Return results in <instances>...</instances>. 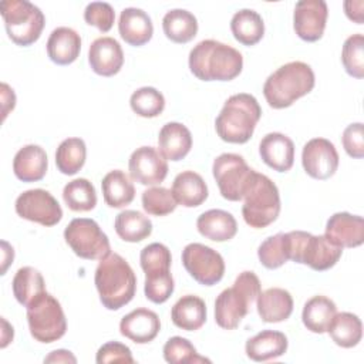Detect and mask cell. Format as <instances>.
I'll return each instance as SVG.
<instances>
[{
  "label": "cell",
  "mask_w": 364,
  "mask_h": 364,
  "mask_svg": "<svg viewBox=\"0 0 364 364\" xmlns=\"http://www.w3.org/2000/svg\"><path fill=\"white\" fill-rule=\"evenodd\" d=\"M44 363H77V358L73 355L71 351L68 350H54L51 351L46 358Z\"/></svg>",
  "instance_id": "cell-51"
},
{
  "label": "cell",
  "mask_w": 364,
  "mask_h": 364,
  "mask_svg": "<svg viewBox=\"0 0 364 364\" xmlns=\"http://www.w3.org/2000/svg\"><path fill=\"white\" fill-rule=\"evenodd\" d=\"M16 213L30 222L43 226H54L63 218L58 200L46 189H28L20 193L14 203Z\"/></svg>",
  "instance_id": "cell-13"
},
{
  "label": "cell",
  "mask_w": 364,
  "mask_h": 364,
  "mask_svg": "<svg viewBox=\"0 0 364 364\" xmlns=\"http://www.w3.org/2000/svg\"><path fill=\"white\" fill-rule=\"evenodd\" d=\"M27 323L30 334L40 343L60 340L67 331V318L60 301L44 291L27 307Z\"/></svg>",
  "instance_id": "cell-9"
},
{
  "label": "cell",
  "mask_w": 364,
  "mask_h": 364,
  "mask_svg": "<svg viewBox=\"0 0 364 364\" xmlns=\"http://www.w3.org/2000/svg\"><path fill=\"white\" fill-rule=\"evenodd\" d=\"M257 314L264 323H280L293 313V297L282 287H270L256 299Z\"/></svg>",
  "instance_id": "cell-23"
},
{
  "label": "cell",
  "mask_w": 364,
  "mask_h": 364,
  "mask_svg": "<svg viewBox=\"0 0 364 364\" xmlns=\"http://www.w3.org/2000/svg\"><path fill=\"white\" fill-rule=\"evenodd\" d=\"M64 239L71 250L85 260H101L111 253L109 239L94 219H73L64 229Z\"/></svg>",
  "instance_id": "cell-11"
},
{
  "label": "cell",
  "mask_w": 364,
  "mask_h": 364,
  "mask_svg": "<svg viewBox=\"0 0 364 364\" xmlns=\"http://www.w3.org/2000/svg\"><path fill=\"white\" fill-rule=\"evenodd\" d=\"M87 146L84 139L71 136L64 139L55 151V165L64 175L77 173L85 164Z\"/></svg>",
  "instance_id": "cell-37"
},
{
  "label": "cell",
  "mask_w": 364,
  "mask_h": 364,
  "mask_svg": "<svg viewBox=\"0 0 364 364\" xmlns=\"http://www.w3.org/2000/svg\"><path fill=\"white\" fill-rule=\"evenodd\" d=\"M171 318L178 328L199 330L206 321V304L195 294H185L172 306Z\"/></svg>",
  "instance_id": "cell-29"
},
{
  "label": "cell",
  "mask_w": 364,
  "mask_h": 364,
  "mask_svg": "<svg viewBox=\"0 0 364 364\" xmlns=\"http://www.w3.org/2000/svg\"><path fill=\"white\" fill-rule=\"evenodd\" d=\"M139 263L144 273H154L169 270L172 263V256L169 249L162 243H149L141 250Z\"/></svg>",
  "instance_id": "cell-45"
},
{
  "label": "cell",
  "mask_w": 364,
  "mask_h": 364,
  "mask_svg": "<svg viewBox=\"0 0 364 364\" xmlns=\"http://www.w3.org/2000/svg\"><path fill=\"white\" fill-rule=\"evenodd\" d=\"M242 215L245 222L255 229L273 223L280 213V195L276 183L263 173L256 172L255 181L243 198Z\"/></svg>",
  "instance_id": "cell-8"
},
{
  "label": "cell",
  "mask_w": 364,
  "mask_h": 364,
  "mask_svg": "<svg viewBox=\"0 0 364 364\" xmlns=\"http://www.w3.org/2000/svg\"><path fill=\"white\" fill-rule=\"evenodd\" d=\"M259 154L269 168L287 172L294 162V144L282 132H269L259 144Z\"/></svg>",
  "instance_id": "cell-20"
},
{
  "label": "cell",
  "mask_w": 364,
  "mask_h": 364,
  "mask_svg": "<svg viewBox=\"0 0 364 364\" xmlns=\"http://www.w3.org/2000/svg\"><path fill=\"white\" fill-rule=\"evenodd\" d=\"M102 196L109 208L121 209L129 205L135 198V188L129 176L121 171H109L101 182Z\"/></svg>",
  "instance_id": "cell-30"
},
{
  "label": "cell",
  "mask_w": 364,
  "mask_h": 364,
  "mask_svg": "<svg viewBox=\"0 0 364 364\" xmlns=\"http://www.w3.org/2000/svg\"><path fill=\"white\" fill-rule=\"evenodd\" d=\"M63 199L71 210L88 212L97 205V192L88 179L77 178L64 186Z\"/></svg>",
  "instance_id": "cell-38"
},
{
  "label": "cell",
  "mask_w": 364,
  "mask_h": 364,
  "mask_svg": "<svg viewBox=\"0 0 364 364\" xmlns=\"http://www.w3.org/2000/svg\"><path fill=\"white\" fill-rule=\"evenodd\" d=\"M141 200L144 210L152 216H166L172 213L178 206L172 191L164 186H152L145 189L142 192Z\"/></svg>",
  "instance_id": "cell-41"
},
{
  "label": "cell",
  "mask_w": 364,
  "mask_h": 364,
  "mask_svg": "<svg viewBox=\"0 0 364 364\" xmlns=\"http://www.w3.org/2000/svg\"><path fill=\"white\" fill-rule=\"evenodd\" d=\"M161 330V321L155 311L138 307L125 314L119 321V333L136 344L151 343Z\"/></svg>",
  "instance_id": "cell-19"
},
{
  "label": "cell",
  "mask_w": 364,
  "mask_h": 364,
  "mask_svg": "<svg viewBox=\"0 0 364 364\" xmlns=\"http://www.w3.org/2000/svg\"><path fill=\"white\" fill-rule=\"evenodd\" d=\"M324 236L341 249L361 246L364 242V220L358 215L337 212L328 218Z\"/></svg>",
  "instance_id": "cell-17"
},
{
  "label": "cell",
  "mask_w": 364,
  "mask_h": 364,
  "mask_svg": "<svg viewBox=\"0 0 364 364\" xmlns=\"http://www.w3.org/2000/svg\"><path fill=\"white\" fill-rule=\"evenodd\" d=\"M328 9L324 0H300L294 6L293 27L296 34L309 43L323 37Z\"/></svg>",
  "instance_id": "cell-16"
},
{
  "label": "cell",
  "mask_w": 364,
  "mask_h": 364,
  "mask_svg": "<svg viewBox=\"0 0 364 364\" xmlns=\"http://www.w3.org/2000/svg\"><path fill=\"white\" fill-rule=\"evenodd\" d=\"M173 289H175V282L171 274V270L145 273L144 291H145V297L149 301L155 304L165 303L173 293Z\"/></svg>",
  "instance_id": "cell-44"
},
{
  "label": "cell",
  "mask_w": 364,
  "mask_h": 364,
  "mask_svg": "<svg viewBox=\"0 0 364 364\" xmlns=\"http://www.w3.org/2000/svg\"><path fill=\"white\" fill-rule=\"evenodd\" d=\"M132 111L142 118H155L165 108V98L161 91L154 87H141L135 90L129 98Z\"/></svg>",
  "instance_id": "cell-39"
},
{
  "label": "cell",
  "mask_w": 364,
  "mask_h": 364,
  "mask_svg": "<svg viewBox=\"0 0 364 364\" xmlns=\"http://www.w3.org/2000/svg\"><path fill=\"white\" fill-rule=\"evenodd\" d=\"M336 313L337 306L331 299L326 296H314L304 303L301 320L309 331L323 334L327 333Z\"/></svg>",
  "instance_id": "cell-31"
},
{
  "label": "cell",
  "mask_w": 364,
  "mask_h": 364,
  "mask_svg": "<svg viewBox=\"0 0 364 364\" xmlns=\"http://www.w3.org/2000/svg\"><path fill=\"white\" fill-rule=\"evenodd\" d=\"M338 161L334 144L326 138H313L303 146L301 165L313 179L324 181L331 178L338 168Z\"/></svg>",
  "instance_id": "cell-14"
},
{
  "label": "cell",
  "mask_w": 364,
  "mask_h": 364,
  "mask_svg": "<svg viewBox=\"0 0 364 364\" xmlns=\"http://www.w3.org/2000/svg\"><path fill=\"white\" fill-rule=\"evenodd\" d=\"M84 20L97 27L100 31L107 33L114 26L115 11L109 3L105 1H92L88 3L84 10Z\"/></svg>",
  "instance_id": "cell-46"
},
{
  "label": "cell",
  "mask_w": 364,
  "mask_h": 364,
  "mask_svg": "<svg viewBox=\"0 0 364 364\" xmlns=\"http://www.w3.org/2000/svg\"><path fill=\"white\" fill-rule=\"evenodd\" d=\"M262 291L255 272L245 270L235 279L232 287L219 293L215 300V321L225 330H235L249 313L252 303Z\"/></svg>",
  "instance_id": "cell-5"
},
{
  "label": "cell",
  "mask_w": 364,
  "mask_h": 364,
  "mask_svg": "<svg viewBox=\"0 0 364 364\" xmlns=\"http://www.w3.org/2000/svg\"><path fill=\"white\" fill-rule=\"evenodd\" d=\"M164 358L171 364H198L210 363V360L198 354L193 344L181 336L171 337L164 346Z\"/></svg>",
  "instance_id": "cell-40"
},
{
  "label": "cell",
  "mask_w": 364,
  "mask_h": 364,
  "mask_svg": "<svg viewBox=\"0 0 364 364\" xmlns=\"http://www.w3.org/2000/svg\"><path fill=\"white\" fill-rule=\"evenodd\" d=\"M191 73L202 81H230L243 68L242 54L218 40H202L189 53Z\"/></svg>",
  "instance_id": "cell-1"
},
{
  "label": "cell",
  "mask_w": 364,
  "mask_h": 364,
  "mask_svg": "<svg viewBox=\"0 0 364 364\" xmlns=\"http://www.w3.org/2000/svg\"><path fill=\"white\" fill-rule=\"evenodd\" d=\"M289 260L307 264L310 269L324 272L341 257L343 249L333 245L324 235H311L304 230L284 233Z\"/></svg>",
  "instance_id": "cell-6"
},
{
  "label": "cell",
  "mask_w": 364,
  "mask_h": 364,
  "mask_svg": "<svg viewBox=\"0 0 364 364\" xmlns=\"http://www.w3.org/2000/svg\"><path fill=\"white\" fill-rule=\"evenodd\" d=\"M327 333L337 346L343 348H351L361 341L363 323L357 314L348 311L336 313Z\"/></svg>",
  "instance_id": "cell-34"
},
{
  "label": "cell",
  "mask_w": 364,
  "mask_h": 364,
  "mask_svg": "<svg viewBox=\"0 0 364 364\" xmlns=\"http://www.w3.org/2000/svg\"><path fill=\"white\" fill-rule=\"evenodd\" d=\"M0 13L14 44L27 47L40 38L46 17L36 4L27 0H4L0 3Z\"/></svg>",
  "instance_id": "cell-7"
},
{
  "label": "cell",
  "mask_w": 364,
  "mask_h": 364,
  "mask_svg": "<svg viewBox=\"0 0 364 364\" xmlns=\"http://www.w3.org/2000/svg\"><path fill=\"white\" fill-rule=\"evenodd\" d=\"M182 264L191 277L203 286L219 283L225 274V260L220 253L196 242L183 247Z\"/></svg>",
  "instance_id": "cell-12"
},
{
  "label": "cell",
  "mask_w": 364,
  "mask_h": 364,
  "mask_svg": "<svg viewBox=\"0 0 364 364\" xmlns=\"http://www.w3.org/2000/svg\"><path fill=\"white\" fill-rule=\"evenodd\" d=\"M198 232L213 242H228L237 232L235 216L223 209H209L196 219Z\"/></svg>",
  "instance_id": "cell-25"
},
{
  "label": "cell",
  "mask_w": 364,
  "mask_h": 364,
  "mask_svg": "<svg viewBox=\"0 0 364 364\" xmlns=\"http://www.w3.org/2000/svg\"><path fill=\"white\" fill-rule=\"evenodd\" d=\"M287 337L282 331L263 330L246 341V355L257 363L282 357L287 351Z\"/></svg>",
  "instance_id": "cell-26"
},
{
  "label": "cell",
  "mask_w": 364,
  "mask_h": 364,
  "mask_svg": "<svg viewBox=\"0 0 364 364\" xmlns=\"http://www.w3.org/2000/svg\"><path fill=\"white\" fill-rule=\"evenodd\" d=\"M94 283L102 306L108 310H119L128 304L136 290V277L129 263L118 253H109L100 260Z\"/></svg>",
  "instance_id": "cell-2"
},
{
  "label": "cell",
  "mask_w": 364,
  "mask_h": 364,
  "mask_svg": "<svg viewBox=\"0 0 364 364\" xmlns=\"http://www.w3.org/2000/svg\"><path fill=\"white\" fill-rule=\"evenodd\" d=\"M159 151L168 161L183 159L192 148V134L181 122H166L158 135Z\"/></svg>",
  "instance_id": "cell-27"
},
{
  "label": "cell",
  "mask_w": 364,
  "mask_h": 364,
  "mask_svg": "<svg viewBox=\"0 0 364 364\" xmlns=\"http://www.w3.org/2000/svg\"><path fill=\"white\" fill-rule=\"evenodd\" d=\"M129 176L141 185H158L168 175V159L154 146L136 148L128 161Z\"/></svg>",
  "instance_id": "cell-15"
},
{
  "label": "cell",
  "mask_w": 364,
  "mask_h": 364,
  "mask_svg": "<svg viewBox=\"0 0 364 364\" xmlns=\"http://www.w3.org/2000/svg\"><path fill=\"white\" fill-rule=\"evenodd\" d=\"M230 30L240 44L255 46L263 38L264 23L257 11L252 9H242L232 16Z\"/></svg>",
  "instance_id": "cell-32"
},
{
  "label": "cell",
  "mask_w": 364,
  "mask_h": 364,
  "mask_svg": "<svg viewBox=\"0 0 364 364\" xmlns=\"http://www.w3.org/2000/svg\"><path fill=\"white\" fill-rule=\"evenodd\" d=\"M1 105H3V119L7 117L9 111H11L16 105V95L13 88H10L6 82H1Z\"/></svg>",
  "instance_id": "cell-50"
},
{
  "label": "cell",
  "mask_w": 364,
  "mask_h": 364,
  "mask_svg": "<svg viewBox=\"0 0 364 364\" xmlns=\"http://www.w3.org/2000/svg\"><path fill=\"white\" fill-rule=\"evenodd\" d=\"M1 246H3V269H1V274H4L6 270H7V266L10 263H13L14 250H13V247L6 240L1 242Z\"/></svg>",
  "instance_id": "cell-52"
},
{
  "label": "cell",
  "mask_w": 364,
  "mask_h": 364,
  "mask_svg": "<svg viewBox=\"0 0 364 364\" xmlns=\"http://www.w3.org/2000/svg\"><path fill=\"white\" fill-rule=\"evenodd\" d=\"M88 63L95 74L111 77L122 68L124 51L115 38L98 37L88 48Z\"/></svg>",
  "instance_id": "cell-18"
},
{
  "label": "cell",
  "mask_w": 364,
  "mask_h": 364,
  "mask_svg": "<svg viewBox=\"0 0 364 364\" xmlns=\"http://www.w3.org/2000/svg\"><path fill=\"white\" fill-rule=\"evenodd\" d=\"M81 50V37L71 27L54 28L47 40V55L58 65H68L77 60Z\"/></svg>",
  "instance_id": "cell-24"
},
{
  "label": "cell",
  "mask_w": 364,
  "mask_h": 364,
  "mask_svg": "<svg viewBox=\"0 0 364 364\" xmlns=\"http://www.w3.org/2000/svg\"><path fill=\"white\" fill-rule=\"evenodd\" d=\"M118 31L125 43L139 47L152 38L154 26L151 17L142 9L127 7L119 14Z\"/></svg>",
  "instance_id": "cell-21"
},
{
  "label": "cell",
  "mask_w": 364,
  "mask_h": 364,
  "mask_svg": "<svg viewBox=\"0 0 364 364\" xmlns=\"http://www.w3.org/2000/svg\"><path fill=\"white\" fill-rule=\"evenodd\" d=\"M257 257L266 269L273 270L283 266L289 260L284 233L279 232L264 239L257 249Z\"/></svg>",
  "instance_id": "cell-43"
},
{
  "label": "cell",
  "mask_w": 364,
  "mask_h": 364,
  "mask_svg": "<svg viewBox=\"0 0 364 364\" xmlns=\"http://www.w3.org/2000/svg\"><path fill=\"white\" fill-rule=\"evenodd\" d=\"M343 6H344V13L350 20H353L357 24H363V7H364L363 0H346Z\"/></svg>",
  "instance_id": "cell-49"
},
{
  "label": "cell",
  "mask_w": 364,
  "mask_h": 364,
  "mask_svg": "<svg viewBox=\"0 0 364 364\" xmlns=\"http://www.w3.org/2000/svg\"><path fill=\"white\" fill-rule=\"evenodd\" d=\"M48 159L40 145L28 144L17 151L13 159V172L23 182H37L46 176Z\"/></svg>",
  "instance_id": "cell-22"
},
{
  "label": "cell",
  "mask_w": 364,
  "mask_h": 364,
  "mask_svg": "<svg viewBox=\"0 0 364 364\" xmlns=\"http://www.w3.org/2000/svg\"><path fill=\"white\" fill-rule=\"evenodd\" d=\"M95 361L98 364H108V363H135L132 353L128 346L119 341H108L102 344L95 355Z\"/></svg>",
  "instance_id": "cell-47"
},
{
  "label": "cell",
  "mask_w": 364,
  "mask_h": 364,
  "mask_svg": "<svg viewBox=\"0 0 364 364\" xmlns=\"http://www.w3.org/2000/svg\"><path fill=\"white\" fill-rule=\"evenodd\" d=\"M162 30L171 41L185 44L196 36L198 20L185 9H172L162 18Z\"/></svg>",
  "instance_id": "cell-33"
},
{
  "label": "cell",
  "mask_w": 364,
  "mask_h": 364,
  "mask_svg": "<svg viewBox=\"0 0 364 364\" xmlns=\"http://www.w3.org/2000/svg\"><path fill=\"white\" fill-rule=\"evenodd\" d=\"M11 287L16 300L21 306L27 307L46 291V282L43 274L37 269L31 266H24L16 272Z\"/></svg>",
  "instance_id": "cell-36"
},
{
  "label": "cell",
  "mask_w": 364,
  "mask_h": 364,
  "mask_svg": "<svg viewBox=\"0 0 364 364\" xmlns=\"http://www.w3.org/2000/svg\"><path fill=\"white\" fill-rule=\"evenodd\" d=\"M341 63L348 75L358 80L364 77V37L361 33L346 38L341 50Z\"/></svg>",
  "instance_id": "cell-42"
},
{
  "label": "cell",
  "mask_w": 364,
  "mask_h": 364,
  "mask_svg": "<svg viewBox=\"0 0 364 364\" xmlns=\"http://www.w3.org/2000/svg\"><path fill=\"white\" fill-rule=\"evenodd\" d=\"M316 84L313 68L303 61H290L272 73L263 84V95L274 109L290 107L307 95Z\"/></svg>",
  "instance_id": "cell-3"
},
{
  "label": "cell",
  "mask_w": 364,
  "mask_h": 364,
  "mask_svg": "<svg viewBox=\"0 0 364 364\" xmlns=\"http://www.w3.org/2000/svg\"><path fill=\"white\" fill-rule=\"evenodd\" d=\"M341 142L344 151L355 159H361L364 156V132L361 122H353L346 127L341 135Z\"/></svg>",
  "instance_id": "cell-48"
},
{
  "label": "cell",
  "mask_w": 364,
  "mask_h": 364,
  "mask_svg": "<svg viewBox=\"0 0 364 364\" xmlns=\"http://www.w3.org/2000/svg\"><path fill=\"white\" fill-rule=\"evenodd\" d=\"M175 200L185 208H196L208 199V185L203 178L193 171H182L172 183Z\"/></svg>",
  "instance_id": "cell-28"
},
{
  "label": "cell",
  "mask_w": 364,
  "mask_h": 364,
  "mask_svg": "<svg viewBox=\"0 0 364 364\" xmlns=\"http://www.w3.org/2000/svg\"><path fill=\"white\" fill-rule=\"evenodd\" d=\"M114 228L117 235L129 243H138L152 233V222L138 210L125 209L115 216Z\"/></svg>",
  "instance_id": "cell-35"
},
{
  "label": "cell",
  "mask_w": 364,
  "mask_h": 364,
  "mask_svg": "<svg viewBox=\"0 0 364 364\" xmlns=\"http://www.w3.org/2000/svg\"><path fill=\"white\" fill-rule=\"evenodd\" d=\"M262 117L257 100L247 92L230 95L215 119L218 136L229 144L247 142Z\"/></svg>",
  "instance_id": "cell-4"
},
{
  "label": "cell",
  "mask_w": 364,
  "mask_h": 364,
  "mask_svg": "<svg viewBox=\"0 0 364 364\" xmlns=\"http://www.w3.org/2000/svg\"><path fill=\"white\" fill-rule=\"evenodd\" d=\"M212 173L220 195L232 202L242 200L255 181L256 171L252 169L243 156L225 152L215 158Z\"/></svg>",
  "instance_id": "cell-10"
},
{
  "label": "cell",
  "mask_w": 364,
  "mask_h": 364,
  "mask_svg": "<svg viewBox=\"0 0 364 364\" xmlns=\"http://www.w3.org/2000/svg\"><path fill=\"white\" fill-rule=\"evenodd\" d=\"M1 324H3V331H1V344H0V347L4 348V347H7V344H9L10 341H13L14 330H13V327L7 323V320H6L4 317L1 318Z\"/></svg>",
  "instance_id": "cell-53"
}]
</instances>
